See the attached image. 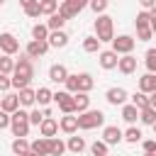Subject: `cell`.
Returning a JSON list of instances; mask_svg holds the SVG:
<instances>
[{"instance_id":"cell-41","label":"cell","mask_w":156,"mask_h":156,"mask_svg":"<svg viewBox=\"0 0 156 156\" xmlns=\"http://www.w3.org/2000/svg\"><path fill=\"white\" fill-rule=\"evenodd\" d=\"M46 117H44V112H39V110H34V112H29V124H39L41 127V122H44Z\"/></svg>"},{"instance_id":"cell-20","label":"cell","mask_w":156,"mask_h":156,"mask_svg":"<svg viewBox=\"0 0 156 156\" xmlns=\"http://www.w3.org/2000/svg\"><path fill=\"white\" fill-rule=\"evenodd\" d=\"M93 85H95V80L90 73H78V93H90Z\"/></svg>"},{"instance_id":"cell-19","label":"cell","mask_w":156,"mask_h":156,"mask_svg":"<svg viewBox=\"0 0 156 156\" xmlns=\"http://www.w3.org/2000/svg\"><path fill=\"white\" fill-rule=\"evenodd\" d=\"M117 68H119V71H122L124 76H129V73H134V71H136V58H134L132 54H129V56H122V58H119V66H117Z\"/></svg>"},{"instance_id":"cell-26","label":"cell","mask_w":156,"mask_h":156,"mask_svg":"<svg viewBox=\"0 0 156 156\" xmlns=\"http://www.w3.org/2000/svg\"><path fill=\"white\" fill-rule=\"evenodd\" d=\"M61 129H63L66 134H73L76 129H80V127H78V117H73V115H66V117L61 119Z\"/></svg>"},{"instance_id":"cell-18","label":"cell","mask_w":156,"mask_h":156,"mask_svg":"<svg viewBox=\"0 0 156 156\" xmlns=\"http://www.w3.org/2000/svg\"><path fill=\"white\" fill-rule=\"evenodd\" d=\"M22 7H24L27 17H39L41 15V2L39 0H22Z\"/></svg>"},{"instance_id":"cell-30","label":"cell","mask_w":156,"mask_h":156,"mask_svg":"<svg viewBox=\"0 0 156 156\" xmlns=\"http://www.w3.org/2000/svg\"><path fill=\"white\" fill-rule=\"evenodd\" d=\"M51 100H54V93H51L49 88H39V90H37V102H39L41 107H46Z\"/></svg>"},{"instance_id":"cell-28","label":"cell","mask_w":156,"mask_h":156,"mask_svg":"<svg viewBox=\"0 0 156 156\" xmlns=\"http://www.w3.org/2000/svg\"><path fill=\"white\" fill-rule=\"evenodd\" d=\"M20 102H22L24 107L34 105V102H37V93H34L32 88H24V90H20Z\"/></svg>"},{"instance_id":"cell-29","label":"cell","mask_w":156,"mask_h":156,"mask_svg":"<svg viewBox=\"0 0 156 156\" xmlns=\"http://www.w3.org/2000/svg\"><path fill=\"white\" fill-rule=\"evenodd\" d=\"M15 61L10 58V56H2L0 58V76H10V73H15Z\"/></svg>"},{"instance_id":"cell-5","label":"cell","mask_w":156,"mask_h":156,"mask_svg":"<svg viewBox=\"0 0 156 156\" xmlns=\"http://www.w3.org/2000/svg\"><path fill=\"white\" fill-rule=\"evenodd\" d=\"M12 134L17 136V139H24L27 136V132H29V115L24 112V110H17L15 115H12Z\"/></svg>"},{"instance_id":"cell-1","label":"cell","mask_w":156,"mask_h":156,"mask_svg":"<svg viewBox=\"0 0 156 156\" xmlns=\"http://www.w3.org/2000/svg\"><path fill=\"white\" fill-rule=\"evenodd\" d=\"M34 78V68H32V58L24 54V56H20V61H17V66H15V73H12V85L17 88V90H24V88H29V80Z\"/></svg>"},{"instance_id":"cell-39","label":"cell","mask_w":156,"mask_h":156,"mask_svg":"<svg viewBox=\"0 0 156 156\" xmlns=\"http://www.w3.org/2000/svg\"><path fill=\"white\" fill-rule=\"evenodd\" d=\"M90 151H93V156H107V144L105 141H95L90 146Z\"/></svg>"},{"instance_id":"cell-22","label":"cell","mask_w":156,"mask_h":156,"mask_svg":"<svg viewBox=\"0 0 156 156\" xmlns=\"http://www.w3.org/2000/svg\"><path fill=\"white\" fill-rule=\"evenodd\" d=\"M73 98H76V112H78V115L88 112V107H90V98H88V93H76Z\"/></svg>"},{"instance_id":"cell-42","label":"cell","mask_w":156,"mask_h":156,"mask_svg":"<svg viewBox=\"0 0 156 156\" xmlns=\"http://www.w3.org/2000/svg\"><path fill=\"white\" fill-rule=\"evenodd\" d=\"M90 10H93L95 15H98V12H105V10H107V2H105V0H93V2H90Z\"/></svg>"},{"instance_id":"cell-44","label":"cell","mask_w":156,"mask_h":156,"mask_svg":"<svg viewBox=\"0 0 156 156\" xmlns=\"http://www.w3.org/2000/svg\"><path fill=\"white\" fill-rule=\"evenodd\" d=\"M5 127H12V115H7V112L0 115V129H5Z\"/></svg>"},{"instance_id":"cell-38","label":"cell","mask_w":156,"mask_h":156,"mask_svg":"<svg viewBox=\"0 0 156 156\" xmlns=\"http://www.w3.org/2000/svg\"><path fill=\"white\" fill-rule=\"evenodd\" d=\"M146 68H149V73H156V49L146 51Z\"/></svg>"},{"instance_id":"cell-14","label":"cell","mask_w":156,"mask_h":156,"mask_svg":"<svg viewBox=\"0 0 156 156\" xmlns=\"http://www.w3.org/2000/svg\"><path fill=\"white\" fill-rule=\"evenodd\" d=\"M139 90L146 93V95H154L156 93V73H146L139 78Z\"/></svg>"},{"instance_id":"cell-9","label":"cell","mask_w":156,"mask_h":156,"mask_svg":"<svg viewBox=\"0 0 156 156\" xmlns=\"http://www.w3.org/2000/svg\"><path fill=\"white\" fill-rule=\"evenodd\" d=\"M124 139V132L119 129V127H115V124H110V127H105L102 129V141L110 146V144H119Z\"/></svg>"},{"instance_id":"cell-8","label":"cell","mask_w":156,"mask_h":156,"mask_svg":"<svg viewBox=\"0 0 156 156\" xmlns=\"http://www.w3.org/2000/svg\"><path fill=\"white\" fill-rule=\"evenodd\" d=\"M0 49H2L5 56H12V54L20 51V41H17L10 32H5V34H0Z\"/></svg>"},{"instance_id":"cell-43","label":"cell","mask_w":156,"mask_h":156,"mask_svg":"<svg viewBox=\"0 0 156 156\" xmlns=\"http://www.w3.org/2000/svg\"><path fill=\"white\" fill-rule=\"evenodd\" d=\"M10 85H12V78H10V76H0V90H2V93H7V90H10Z\"/></svg>"},{"instance_id":"cell-16","label":"cell","mask_w":156,"mask_h":156,"mask_svg":"<svg viewBox=\"0 0 156 156\" xmlns=\"http://www.w3.org/2000/svg\"><path fill=\"white\" fill-rule=\"evenodd\" d=\"M32 154H37V156H51V139H37V141H32Z\"/></svg>"},{"instance_id":"cell-6","label":"cell","mask_w":156,"mask_h":156,"mask_svg":"<svg viewBox=\"0 0 156 156\" xmlns=\"http://www.w3.org/2000/svg\"><path fill=\"white\" fill-rule=\"evenodd\" d=\"M134 39L129 37V34H119V37H115V41H112V51L115 54H124V56H129L132 54V49H134Z\"/></svg>"},{"instance_id":"cell-7","label":"cell","mask_w":156,"mask_h":156,"mask_svg":"<svg viewBox=\"0 0 156 156\" xmlns=\"http://www.w3.org/2000/svg\"><path fill=\"white\" fill-rule=\"evenodd\" d=\"M83 7H85V2H83V0H63V2H61V7H58V12H61L66 20H71V17H76Z\"/></svg>"},{"instance_id":"cell-46","label":"cell","mask_w":156,"mask_h":156,"mask_svg":"<svg viewBox=\"0 0 156 156\" xmlns=\"http://www.w3.org/2000/svg\"><path fill=\"white\" fill-rule=\"evenodd\" d=\"M141 7L144 10H154L156 7V0H141Z\"/></svg>"},{"instance_id":"cell-47","label":"cell","mask_w":156,"mask_h":156,"mask_svg":"<svg viewBox=\"0 0 156 156\" xmlns=\"http://www.w3.org/2000/svg\"><path fill=\"white\" fill-rule=\"evenodd\" d=\"M149 107H154V110H156V93H154V95H149Z\"/></svg>"},{"instance_id":"cell-4","label":"cell","mask_w":156,"mask_h":156,"mask_svg":"<svg viewBox=\"0 0 156 156\" xmlns=\"http://www.w3.org/2000/svg\"><path fill=\"white\" fill-rule=\"evenodd\" d=\"M105 122V115L100 110H88L83 115H78V127L80 129H95V127H102Z\"/></svg>"},{"instance_id":"cell-12","label":"cell","mask_w":156,"mask_h":156,"mask_svg":"<svg viewBox=\"0 0 156 156\" xmlns=\"http://www.w3.org/2000/svg\"><path fill=\"white\" fill-rule=\"evenodd\" d=\"M49 80H54V83H66V80H68L66 66H63V63H54V66L49 68Z\"/></svg>"},{"instance_id":"cell-31","label":"cell","mask_w":156,"mask_h":156,"mask_svg":"<svg viewBox=\"0 0 156 156\" xmlns=\"http://www.w3.org/2000/svg\"><path fill=\"white\" fill-rule=\"evenodd\" d=\"M132 105H134V107H139V110H146V107H149V95H146V93H141V90H139V93H134V95H132Z\"/></svg>"},{"instance_id":"cell-10","label":"cell","mask_w":156,"mask_h":156,"mask_svg":"<svg viewBox=\"0 0 156 156\" xmlns=\"http://www.w3.org/2000/svg\"><path fill=\"white\" fill-rule=\"evenodd\" d=\"M49 46H51L49 41H34V39H32V41L27 44V56H29V58H39V56H44V54L49 51Z\"/></svg>"},{"instance_id":"cell-37","label":"cell","mask_w":156,"mask_h":156,"mask_svg":"<svg viewBox=\"0 0 156 156\" xmlns=\"http://www.w3.org/2000/svg\"><path fill=\"white\" fill-rule=\"evenodd\" d=\"M66 149H68V144H63V141H61V139H56V136L51 139V156H61Z\"/></svg>"},{"instance_id":"cell-40","label":"cell","mask_w":156,"mask_h":156,"mask_svg":"<svg viewBox=\"0 0 156 156\" xmlns=\"http://www.w3.org/2000/svg\"><path fill=\"white\" fill-rule=\"evenodd\" d=\"M66 90H68V93H78V73H76V76H68Z\"/></svg>"},{"instance_id":"cell-15","label":"cell","mask_w":156,"mask_h":156,"mask_svg":"<svg viewBox=\"0 0 156 156\" xmlns=\"http://www.w3.org/2000/svg\"><path fill=\"white\" fill-rule=\"evenodd\" d=\"M100 66L105 68V71H110V68H117L119 66V58H117V54L110 49V51H100Z\"/></svg>"},{"instance_id":"cell-36","label":"cell","mask_w":156,"mask_h":156,"mask_svg":"<svg viewBox=\"0 0 156 156\" xmlns=\"http://www.w3.org/2000/svg\"><path fill=\"white\" fill-rule=\"evenodd\" d=\"M141 139V129H136V127H129L127 132H124V141H129V144H136Z\"/></svg>"},{"instance_id":"cell-33","label":"cell","mask_w":156,"mask_h":156,"mask_svg":"<svg viewBox=\"0 0 156 156\" xmlns=\"http://www.w3.org/2000/svg\"><path fill=\"white\" fill-rule=\"evenodd\" d=\"M100 44H102V41H100L98 37H85V39H83V49H85L88 54H95V51L100 49Z\"/></svg>"},{"instance_id":"cell-49","label":"cell","mask_w":156,"mask_h":156,"mask_svg":"<svg viewBox=\"0 0 156 156\" xmlns=\"http://www.w3.org/2000/svg\"><path fill=\"white\" fill-rule=\"evenodd\" d=\"M24 156H37V154H32V151H29V154H24Z\"/></svg>"},{"instance_id":"cell-17","label":"cell","mask_w":156,"mask_h":156,"mask_svg":"<svg viewBox=\"0 0 156 156\" xmlns=\"http://www.w3.org/2000/svg\"><path fill=\"white\" fill-rule=\"evenodd\" d=\"M20 95H5L2 98V112H7V115H15L17 110H20Z\"/></svg>"},{"instance_id":"cell-32","label":"cell","mask_w":156,"mask_h":156,"mask_svg":"<svg viewBox=\"0 0 156 156\" xmlns=\"http://www.w3.org/2000/svg\"><path fill=\"white\" fill-rule=\"evenodd\" d=\"M83 149H85V139H83V136H68V151L80 154Z\"/></svg>"},{"instance_id":"cell-34","label":"cell","mask_w":156,"mask_h":156,"mask_svg":"<svg viewBox=\"0 0 156 156\" xmlns=\"http://www.w3.org/2000/svg\"><path fill=\"white\" fill-rule=\"evenodd\" d=\"M61 5L56 2V0H41V15H56V10H58Z\"/></svg>"},{"instance_id":"cell-51","label":"cell","mask_w":156,"mask_h":156,"mask_svg":"<svg viewBox=\"0 0 156 156\" xmlns=\"http://www.w3.org/2000/svg\"><path fill=\"white\" fill-rule=\"evenodd\" d=\"M154 132H156V124H154Z\"/></svg>"},{"instance_id":"cell-21","label":"cell","mask_w":156,"mask_h":156,"mask_svg":"<svg viewBox=\"0 0 156 156\" xmlns=\"http://www.w3.org/2000/svg\"><path fill=\"white\" fill-rule=\"evenodd\" d=\"M49 44H51L54 49H63V46L68 44V34H66V32H51Z\"/></svg>"},{"instance_id":"cell-25","label":"cell","mask_w":156,"mask_h":156,"mask_svg":"<svg viewBox=\"0 0 156 156\" xmlns=\"http://www.w3.org/2000/svg\"><path fill=\"white\" fill-rule=\"evenodd\" d=\"M32 37H34V41H49V27L46 24H34L32 27Z\"/></svg>"},{"instance_id":"cell-11","label":"cell","mask_w":156,"mask_h":156,"mask_svg":"<svg viewBox=\"0 0 156 156\" xmlns=\"http://www.w3.org/2000/svg\"><path fill=\"white\" fill-rule=\"evenodd\" d=\"M105 98H107V102H110V105H122V107H124V102H127V98H129V95H127V90H124V88H110V90L105 93Z\"/></svg>"},{"instance_id":"cell-3","label":"cell","mask_w":156,"mask_h":156,"mask_svg":"<svg viewBox=\"0 0 156 156\" xmlns=\"http://www.w3.org/2000/svg\"><path fill=\"white\" fill-rule=\"evenodd\" d=\"M134 24H136V37H139V41H149V39L154 37V29H151V12H139L136 20H134Z\"/></svg>"},{"instance_id":"cell-23","label":"cell","mask_w":156,"mask_h":156,"mask_svg":"<svg viewBox=\"0 0 156 156\" xmlns=\"http://www.w3.org/2000/svg\"><path fill=\"white\" fill-rule=\"evenodd\" d=\"M136 117H141V110L139 107H134V105H124L122 107V119L124 122L132 124V122H136Z\"/></svg>"},{"instance_id":"cell-24","label":"cell","mask_w":156,"mask_h":156,"mask_svg":"<svg viewBox=\"0 0 156 156\" xmlns=\"http://www.w3.org/2000/svg\"><path fill=\"white\" fill-rule=\"evenodd\" d=\"M63 24H66V17H63L61 12H56V15H51V17L46 20V27H49L51 32H61Z\"/></svg>"},{"instance_id":"cell-27","label":"cell","mask_w":156,"mask_h":156,"mask_svg":"<svg viewBox=\"0 0 156 156\" xmlns=\"http://www.w3.org/2000/svg\"><path fill=\"white\" fill-rule=\"evenodd\" d=\"M12 151H15L17 156H24V154L32 151V144H29L27 139H15V141H12Z\"/></svg>"},{"instance_id":"cell-13","label":"cell","mask_w":156,"mask_h":156,"mask_svg":"<svg viewBox=\"0 0 156 156\" xmlns=\"http://www.w3.org/2000/svg\"><path fill=\"white\" fill-rule=\"evenodd\" d=\"M58 127H61V124H58V122H56L54 117H46V119L41 122L39 132H41V136H44V139H54V134L58 132Z\"/></svg>"},{"instance_id":"cell-2","label":"cell","mask_w":156,"mask_h":156,"mask_svg":"<svg viewBox=\"0 0 156 156\" xmlns=\"http://www.w3.org/2000/svg\"><path fill=\"white\" fill-rule=\"evenodd\" d=\"M95 37L100 41H115V27H112V17L100 15L95 20Z\"/></svg>"},{"instance_id":"cell-48","label":"cell","mask_w":156,"mask_h":156,"mask_svg":"<svg viewBox=\"0 0 156 156\" xmlns=\"http://www.w3.org/2000/svg\"><path fill=\"white\" fill-rule=\"evenodd\" d=\"M151 17H154V20H156V7H154V10H151Z\"/></svg>"},{"instance_id":"cell-50","label":"cell","mask_w":156,"mask_h":156,"mask_svg":"<svg viewBox=\"0 0 156 156\" xmlns=\"http://www.w3.org/2000/svg\"><path fill=\"white\" fill-rule=\"evenodd\" d=\"M144 156H156V154H144Z\"/></svg>"},{"instance_id":"cell-35","label":"cell","mask_w":156,"mask_h":156,"mask_svg":"<svg viewBox=\"0 0 156 156\" xmlns=\"http://www.w3.org/2000/svg\"><path fill=\"white\" fill-rule=\"evenodd\" d=\"M139 119H141L144 124H151V127H154V124H156V110H154V107L141 110V117H139Z\"/></svg>"},{"instance_id":"cell-45","label":"cell","mask_w":156,"mask_h":156,"mask_svg":"<svg viewBox=\"0 0 156 156\" xmlns=\"http://www.w3.org/2000/svg\"><path fill=\"white\" fill-rule=\"evenodd\" d=\"M144 154H156V139H146L144 141Z\"/></svg>"}]
</instances>
